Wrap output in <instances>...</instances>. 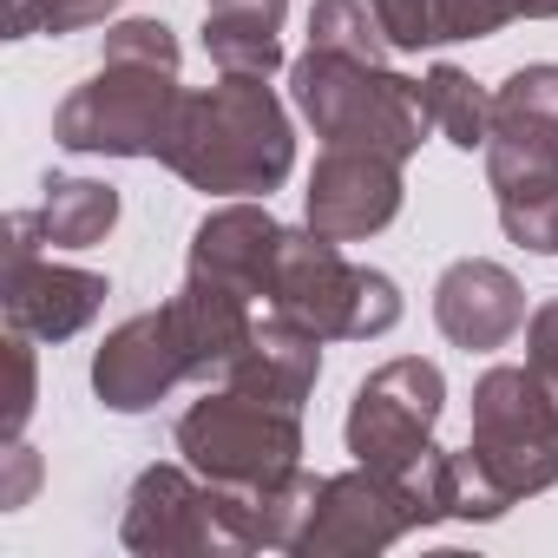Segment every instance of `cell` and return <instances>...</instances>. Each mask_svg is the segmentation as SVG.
Returning <instances> with one entry per match:
<instances>
[{"label":"cell","mask_w":558,"mask_h":558,"mask_svg":"<svg viewBox=\"0 0 558 558\" xmlns=\"http://www.w3.org/2000/svg\"><path fill=\"white\" fill-rule=\"evenodd\" d=\"M178 34L165 21H112L99 66L60 99L53 145L73 158H158L178 132Z\"/></svg>","instance_id":"6da1fadb"},{"label":"cell","mask_w":558,"mask_h":558,"mask_svg":"<svg viewBox=\"0 0 558 558\" xmlns=\"http://www.w3.org/2000/svg\"><path fill=\"white\" fill-rule=\"evenodd\" d=\"M453 519H506L519 499L558 486V401L525 362H499L473 381V427L453 453Z\"/></svg>","instance_id":"7a4b0ae2"},{"label":"cell","mask_w":558,"mask_h":558,"mask_svg":"<svg viewBox=\"0 0 558 558\" xmlns=\"http://www.w3.org/2000/svg\"><path fill=\"white\" fill-rule=\"evenodd\" d=\"M165 171L210 197H269L296 171V125L263 73H223L217 86L184 93Z\"/></svg>","instance_id":"3957f363"},{"label":"cell","mask_w":558,"mask_h":558,"mask_svg":"<svg viewBox=\"0 0 558 558\" xmlns=\"http://www.w3.org/2000/svg\"><path fill=\"white\" fill-rule=\"evenodd\" d=\"M290 99L296 112L316 125L323 145H362V151H388V158H414L421 138L434 132L421 80L388 73L375 60H349V53H323L310 47L290 66Z\"/></svg>","instance_id":"277c9868"},{"label":"cell","mask_w":558,"mask_h":558,"mask_svg":"<svg viewBox=\"0 0 558 558\" xmlns=\"http://www.w3.org/2000/svg\"><path fill=\"white\" fill-rule=\"evenodd\" d=\"M269 310L290 316L303 329H316L323 342H375L401 323V283L388 269L349 263L336 236L323 230H283L276 250V283H269Z\"/></svg>","instance_id":"5b68a950"},{"label":"cell","mask_w":558,"mask_h":558,"mask_svg":"<svg viewBox=\"0 0 558 558\" xmlns=\"http://www.w3.org/2000/svg\"><path fill=\"white\" fill-rule=\"evenodd\" d=\"M440 414H447V375H440V362L395 355V362H381L355 388L349 421H342V440H349V453L362 466L401 473L408 460H421L434 447Z\"/></svg>","instance_id":"8992f818"},{"label":"cell","mask_w":558,"mask_h":558,"mask_svg":"<svg viewBox=\"0 0 558 558\" xmlns=\"http://www.w3.org/2000/svg\"><path fill=\"white\" fill-rule=\"evenodd\" d=\"M119 538L138 558H236L217 512V486L191 460H158L132 480Z\"/></svg>","instance_id":"52a82bcc"},{"label":"cell","mask_w":558,"mask_h":558,"mask_svg":"<svg viewBox=\"0 0 558 558\" xmlns=\"http://www.w3.org/2000/svg\"><path fill=\"white\" fill-rule=\"evenodd\" d=\"M8 329L27 342H73L112 296V283L99 269H73L53 263L47 243L34 236L27 210L8 217Z\"/></svg>","instance_id":"ba28073f"},{"label":"cell","mask_w":558,"mask_h":558,"mask_svg":"<svg viewBox=\"0 0 558 558\" xmlns=\"http://www.w3.org/2000/svg\"><path fill=\"white\" fill-rule=\"evenodd\" d=\"M303 217H310V230H323L336 243L381 236L401 217V158L362 151V145H323L310 191H303Z\"/></svg>","instance_id":"9c48e42d"},{"label":"cell","mask_w":558,"mask_h":558,"mask_svg":"<svg viewBox=\"0 0 558 558\" xmlns=\"http://www.w3.org/2000/svg\"><path fill=\"white\" fill-rule=\"evenodd\" d=\"M178 381H197V368L171 310H145L93 349V395L112 414H151Z\"/></svg>","instance_id":"30bf717a"},{"label":"cell","mask_w":558,"mask_h":558,"mask_svg":"<svg viewBox=\"0 0 558 558\" xmlns=\"http://www.w3.org/2000/svg\"><path fill=\"white\" fill-rule=\"evenodd\" d=\"M408 532H414V519H408L395 480L355 460L349 473H329L323 480L316 519H310L296 558H362V551H388Z\"/></svg>","instance_id":"8fae6325"},{"label":"cell","mask_w":558,"mask_h":558,"mask_svg":"<svg viewBox=\"0 0 558 558\" xmlns=\"http://www.w3.org/2000/svg\"><path fill=\"white\" fill-rule=\"evenodd\" d=\"M283 230H290V223H276L269 204L230 197V204L204 210V223L191 230L184 269H191V276H210V283H223V290H236V296H250V303H269Z\"/></svg>","instance_id":"7c38bea8"},{"label":"cell","mask_w":558,"mask_h":558,"mask_svg":"<svg viewBox=\"0 0 558 558\" xmlns=\"http://www.w3.org/2000/svg\"><path fill=\"white\" fill-rule=\"evenodd\" d=\"M434 323L453 349L466 355H493L506 349L519 329H525V290H519V276L493 256H460L440 269V283H434Z\"/></svg>","instance_id":"4fadbf2b"},{"label":"cell","mask_w":558,"mask_h":558,"mask_svg":"<svg viewBox=\"0 0 558 558\" xmlns=\"http://www.w3.org/2000/svg\"><path fill=\"white\" fill-rule=\"evenodd\" d=\"M316 381H323V336L303 329V323H290V316H276V310L250 329V342L223 368V388L276 401V408H296V414L316 395Z\"/></svg>","instance_id":"5bb4252c"},{"label":"cell","mask_w":558,"mask_h":558,"mask_svg":"<svg viewBox=\"0 0 558 558\" xmlns=\"http://www.w3.org/2000/svg\"><path fill=\"white\" fill-rule=\"evenodd\" d=\"M165 310H171V323H178V336H184V349H191L197 381H204V375H223V368L236 362V349L250 342V329H256L250 296L210 283V276H191V269H184V290H178Z\"/></svg>","instance_id":"9a60e30c"},{"label":"cell","mask_w":558,"mask_h":558,"mask_svg":"<svg viewBox=\"0 0 558 558\" xmlns=\"http://www.w3.org/2000/svg\"><path fill=\"white\" fill-rule=\"evenodd\" d=\"M290 0H204V53L217 73H276L283 66Z\"/></svg>","instance_id":"2e32d148"},{"label":"cell","mask_w":558,"mask_h":558,"mask_svg":"<svg viewBox=\"0 0 558 558\" xmlns=\"http://www.w3.org/2000/svg\"><path fill=\"white\" fill-rule=\"evenodd\" d=\"M486 184H493V197L551 191V184H558V119H538V112H493Z\"/></svg>","instance_id":"e0dca14e"},{"label":"cell","mask_w":558,"mask_h":558,"mask_svg":"<svg viewBox=\"0 0 558 558\" xmlns=\"http://www.w3.org/2000/svg\"><path fill=\"white\" fill-rule=\"evenodd\" d=\"M27 223H34V236L47 250H93L119 223V191L99 184V178H60L53 171L40 184V204L27 210Z\"/></svg>","instance_id":"ac0fdd59"},{"label":"cell","mask_w":558,"mask_h":558,"mask_svg":"<svg viewBox=\"0 0 558 558\" xmlns=\"http://www.w3.org/2000/svg\"><path fill=\"white\" fill-rule=\"evenodd\" d=\"M421 99H427V119H434V132L447 138V145H460V151H486V138H493V93L473 80V73H460V66H427L421 73Z\"/></svg>","instance_id":"d6986e66"},{"label":"cell","mask_w":558,"mask_h":558,"mask_svg":"<svg viewBox=\"0 0 558 558\" xmlns=\"http://www.w3.org/2000/svg\"><path fill=\"white\" fill-rule=\"evenodd\" d=\"M310 47L349 53V60H375V66L395 53L368 0H316V8H310Z\"/></svg>","instance_id":"ffe728a7"},{"label":"cell","mask_w":558,"mask_h":558,"mask_svg":"<svg viewBox=\"0 0 558 558\" xmlns=\"http://www.w3.org/2000/svg\"><path fill=\"white\" fill-rule=\"evenodd\" d=\"M112 8H119V0H8V40H27V34H86Z\"/></svg>","instance_id":"44dd1931"},{"label":"cell","mask_w":558,"mask_h":558,"mask_svg":"<svg viewBox=\"0 0 558 558\" xmlns=\"http://www.w3.org/2000/svg\"><path fill=\"white\" fill-rule=\"evenodd\" d=\"M499 230L532 250V256H558V184L551 191H519V197H499Z\"/></svg>","instance_id":"7402d4cb"},{"label":"cell","mask_w":558,"mask_h":558,"mask_svg":"<svg viewBox=\"0 0 558 558\" xmlns=\"http://www.w3.org/2000/svg\"><path fill=\"white\" fill-rule=\"evenodd\" d=\"M519 21V0H434V27L447 40H493L499 27Z\"/></svg>","instance_id":"603a6c76"},{"label":"cell","mask_w":558,"mask_h":558,"mask_svg":"<svg viewBox=\"0 0 558 558\" xmlns=\"http://www.w3.org/2000/svg\"><path fill=\"white\" fill-rule=\"evenodd\" d=\"M381 34L395 53H421V47H440V27H434V0H368Z\"/></svg>","instance_id":"cb8c5ba5"},{"label":"cell","mask_w":558,"mask_h":558,"mask_svg":"<svg viewBox=\"0 0 558 558\" xmlns=\"http://www.w3.org/2000/svg\"><path fill=\"white\" fill-rule=\"evenodd\" d=\"M525 368H532V375L545 381V395L558 401V296L525 316Z\"/></svg>","instance_id":"d4e9b609"},{"label":"cell","mask_w":558,"mask_h":558,"mask_svg":"<svg viewBox=\"0 0 558 558\" xmlns=\"http://www.w3.org/2000/svg\"><path fill=\"white\" fill-rule=\"evenodd\" d=\"M8 460H14V486H8V506H21V499H27V486H34V453L14 440V447H8Z\"/></svg>","instance_id":"484cf974"},{"label":"cell","mask_w":558,"mask_h":558,"mask_svg":"<svg viewBox=\"0 0 558 558\" xmlns=\"http://www.w3.org/2000/svg\"><path fill=\"white\" fill-rule=\"evenodd\" d=\"M519 21H558V0H519Z\"/></svg>","instance_id":"4316f807"}]
</instances>
